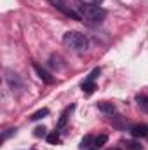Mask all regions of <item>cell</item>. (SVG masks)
Segmentation results:
<instances>
[{
    "instance_id": "cell-3",
    "label": "cell",
    "mask_w": 148,
    "mask_h": 150,
    "mask_svg": "<svg viewBox=\"0 0 148 150\" xmlns=\"http://www.w3.org/2000/svg\"><path fill=\"white\" fill-rule=\"evenodd\" d=\"M49 2L52 4V7H54V9L61 11L65 16L72 18V19H75V21H80V19H82V16H80L77 11H73L70 5H66V2H65V0H49Z\"/></svg>"
},
{
    "instance_id": "cell-4",
    "label": "cell",
    "mask_w": 148,
    "mask_h": 150,
    "mask_svg": "<svg viewBox=\"0 0 148 150\" xmlns=\"http://www.w3.org/2000/svg\"><path fill=\"white\" fill-rule=\"evenodd\" d=\"M131 134H132L134 138H145V136H148V126H145V124H136V126H132V127H131Z\"/></svg>"
},
{
    "instance_id": "cell-6",
    "label": "cell",
    "mask_w": 148,
    "mask_h": 150,
    "mask_svg": "<svg viewBox=\"0 0 148 150\" xmlns=\"http://www.w3.org/2000/svg\"><path fill=\"white\" fill-rule=\"evenodd\" d=\"M98 107H99V110L105 113H113L115 112V107L111 105V103H106V101H101V103H98Z\"/></svg>"
},
{
    "instance_id": "cell-16",
    "label": "cell",
    "mask_w": 148,
    "mask_h": 150,
    "mask_svg": "<svg viewBox=\"0 0 148 150\" xmlns=\"http://www.w3.org/2000/svg\"><path fill=\"white\" fill-rule=\"evenodd\" d=\"M91 140H92V138H91V136H85V138H84V140H82V147H87V145H89V143H91Z\"/></svg>"
},
{
    "instance_id": "cell-2",
    "label": "cell",
    "mask_w": 148,
    "mask_h": 150,
    "mask_svg": "<svg viewBox=\"0 0 148 150\" xmlns=\"http://www.w3.org/2000/svg\"><path fill=\"white\" fill-rule=\"evenodd\" d=\"M77 9H78L80 16H84L85 19H91V21H101L106 16L105 9H101L96 4H85V2H82L80 5H77Z\"/></svg>"
},
{
    "instance_id": "cell-13",
    "label": "cell",
    "mask_w": 148,
    "mask_h": 150,
    "mask_svg": "<svg viewBox=\"0 0 148 150\" xmlns=\"http://www.w3.org/2000/svg\"><path fill=\"white\" fill-rule=\"evenodd\" d=\"M45 127L44 126H38V127H35V131H33V134L37 136V138H42V136H45Z\"/></svg>"
},
{
    "instance_id": "cell-14",
    "label": "cell",
    "mask_w": 148,
    "mask_h": 150,
    "mask_svg": "<svg viewBox=\"0 0 148 150\" xmlns=\"http://www.w3.org/2000/svg\"><path fill=\"white\" fill-rule=\"evenodd\" d=\"M99 72H101V70H99V68H94V70H92V72H91V75H89V77H87V79H85V80H91V82H94V79H96V77H98V75H99Z\"/></svg>"
},
{
    "instance_id": "cell-15",
    "label": "cell",
    "mask_w": 148,
    "mask_h": 150,
    "mask_svg": "<svg viewBox=\"0 0 148 150\" xmlns=\"http://www.w3.org/2000/svg\"><path fill=\"white\" fill-rule=\"evenodd\" d=\"M138 103L141 105V108H143V110H148V98H143V96H141V98H138Z\"/></svg>"
},
{
    "instance_id": "cell-11",
    "label": "cell",
    "mask_w": 148,
    "mask_h": 150,
    "mask_svg": "<svg viewBox=\"0 0 148 150\" xmlns=\"http://www.w3.org/2000/svg\"><path fill=\"white\" fill-rule=\"evenodd\" d=\"M47 142L51 143V145H56L58 142H59V134L54 131V133H51V134H47Z\"/></svg>"
},
{
    "instance_id": "cell-1",
    "label": "cell",
    "mask_w": 148,
    "mask_h": 150,
    "mask_svg": "<svg viewBox=\"0 0 148 150\" xmlns=\"http://www.w3.org/2000/svg\"><path fill=\"white\" fill-rule=\"evenodd\" d=\"M63 42L68 49H72L75 52H84L89 47L87 37L84 33H78V32H66L65 37H63Z\"/></svg>"
},
{
    "instance_id": "cell-8",
    "label": "cell",
    "mask_w": 148,
    "mask_h": 150,
    "mask_svg": "<svg viewBox=\"0 0 148 150\" xmlns=\"http://www.w3.org/2000/svg\"><path fill=\"white\" fill-rule=\"evenodd\" d=\"M47 113H49L47 108H40V110H37L35 113H32V115H30V120H40V119H42V117H45Z\"/></svg>"
},
{
    "instance_id": "cell-5",
    "label": "cell",
    "mask_w": 148,
    "mask_h": 150,
    "mask_svg": "<svg viewBox=\"0 0 148 150\" xmlns=\"http://www.w3.org/2000/svg\"><path fill=\"white\" fill-rule=\"evenodd\" d=\"M33 68H35V72L38 74V77H40L44 82H47V84H51V82H52V77L47 74V72H45V70H44L40 65H37V63H35V65H33Z\"/></svg>"
},
{
    "instance_id": "cell-9",
    "label": "cell",
    "mask_w": 148,
    "mask_h": 150,
    "mask_svg": "<svg viewBox=\"0 0 148 150\" xmlns=\"http://www.w3.org/2000/svg\"><path fill=\"white\" fill-rule=\"evenodd\" d=\"M106 142H108V136H106V134H99L98 138H94V147L99 149V147H103Z\"/></svg>"
},
{
    "instance_id": "cell-10",
    "label": "cell",
    "mask_w": 148,
    "mask_h": 150,
    "mask_svg": "<svg viewBox=\"0 0 148 150\" xmlns=\"http://www.w3.org/2000/svg\"><path fill=\"white\" fill-rule=\"evenodd\" d=\"M72 108H73V107H70V108H66V110L63 112L61 119H59V122H58V127H63V126L66 124V120H68V115H70V112H72Z\"/></svg>"
},
{
    "instance_id": "cell-7",
    "label": "cell",
    "mask_w": 148,
    "mask_h": 150,
    "mask_svg": "<svg viewBox=\"0 0 148 150\" xmlns=\"http://www.w3.org/2000/svg\"><path fill=\"white\" fill-rule=\"evenodd\" d=\"M94 89H96V86H94V82H91V80H84V82H82V91H85L87 94H91V93H94Z\"/></svg>"
},
{
    "instance_id": "cell-12",
    "label": "cell",
    "mask_w": 148,
    "mask_h": 150,
    "mask_svg": "<svg viewBox=\"0 0 148 150\" xmlns=\"http://www.w3.org/2000/svg\"><path fill=\"white\" fill-rule=\"evenodd\" d=\"M124 145H125L127 150H141V145H138L136 142H125Z\"/></svg>"
},
{
    "instance_id": "cell-17",
    "label": "cell",
    "mask_w": 148,
    "mask_h": 150,
    "mask_svg": "<svg viewBox=\"0 0 148 150\" xmlns=\"http://www.w3.org/2000/svg\"><path fill=\"white\" fill-rule=\"evenodd\" d=\"M82 2H85V4H96V5H98V4H101L103 0H82Z\"/></svg>"
}]
</instances>
